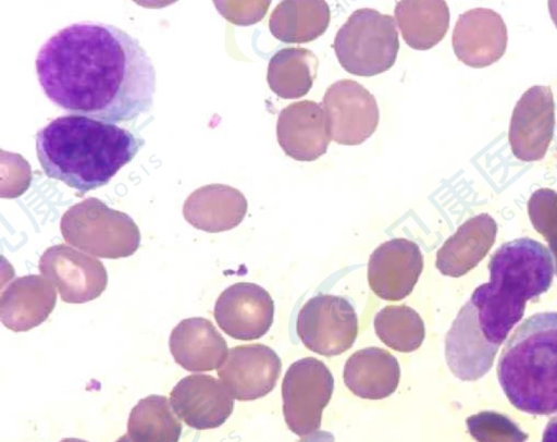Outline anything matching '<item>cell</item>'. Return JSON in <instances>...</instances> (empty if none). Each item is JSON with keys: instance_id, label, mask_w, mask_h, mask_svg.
Segmentation results:
<instances>
[{"instance_id": "21", "label": "cell", "mask_w": 557, "mask_h": 442, "mask_svg": "<svg viewBox=\"0 0 557 442\" xmlns=\"http://www.w3.org/2000/svg\"><path fill=\"white\" fill-rule=\"evenodd\" d=\"M331 12L323 0H284L271 13V34L286 44L309 42L329 27Z\"/></svg>"}, {"instance_id": "8", "label": "cell", "mask_w": 557, "mask_h": 442, "mask_svg": "<svg viewBox=\"0 0 557 442\" xmlns=\"http://www.w3.org/2000/svg\"><path fill=\"white\" fill-rule=\"evenodd\" d=\"M296 332L308 349L332 357L348 351L355 343L358 317L345 297L321 293L300 308Z\"/></svg>"}, {"instance_id": "11", "label": "cell", "mask_w": 557, "mask_h": 442, "mask_svg": "<svg viewBox=\"0 0 557 442\" xmlns=\"http://www.w3.org/2000/svg\"><path fill=\"white\" fill-rule=\"evenodd\" d=\"M214 319L228 336L250 341L263 336L274 319V302L256 283L238 282L225 288L218 297Z\"/></svg>"}, {"instance_id": "17", "label": "cell", "mask_w": 557, "mask_h": 442, "mask_svg": "<svg viewBox=\"0 0 557 442\" xmlns=\"http://www.w3.org/2000/svg\"><path fill=\"white\" fill-rule=\"evenodd\" d=\"M57 303L54 285L45 277L29 274L15 279L0 297L2 323L14 332L41 324Z\"/></svg>"}, {"instance_id": "15", "label": "cell", "mask_w": 557, "mask_h": 442, "mask_svg": "<svg viewBox=\"0 0 557 442\" xmlns=\"http://www.w3.org/2000/svg\"><path fill=\"white\" fill-rule=\"evenodd\" d=\"M554 124L550 87L528 89L511 115L509 142L515 156L524 161L543 158L553 137Z\"/></svg>"}, {"instance_id": "22", "label": "cell", "mask_w": 557, "mask_h": 442, "mask_svg": "<svg viewBox=\"0 0 557 442\" xmlns=\"http://www.w3.org/2000/svg\"><path fill=\"white\" fill-rule=\"evenodd\" d=\"M394 12L404 40L416 50L434 47L448 29L449 10L445 1H398Z\"/></svg>"}, {"instance_id": "4", "label": "cell", "mask_w": 557, "mask_h": 442, "mask_svg": "<svg viewBox=\"0 0 557 442\" xmlns=\"http://www.w3.org/2000/svg\"><path fill=\"white\" fill-rule=\"evenodd\" d=\"M497 378L518 410L557 414V311L534 314L516 328L499 355Z\"/></svg>"}, {"instance_id": "10", "label": "cell", "mask_w": 557, "mask_h": 442, "mask_svg": "<svg viewBox=\"0 0 557 442\" xmlns=\"http://www.w3.org/2000/svg\"><path fill=\"white\" fill-rule=\"evenodd\" d=\"M40 273L69 304H83L99 297L108 284L103 263L66 244L45 250L38 263Z\"/></svg>"}, {"instance_id": "23", "label": "cell", "mask_w": 557, "mask_h": 442, "mask_svg": "<svg viewBox=\"0 0 557 442\" xmlns=\"http://www.w3.org/2000/svg\"><path fill=\"white\" fill-rule=\"evenodd\" d=\"M319 60L309 49L283 48L268 65L267 81L271 90L284 99H297L309 93L317 76Z\"/></svg>"}, {"instance_id": "6", "label": "cell", "mask_w": 557, "mask_h": 442, "mask_svg": "<svg viewBox=\"0 0 557 442\" xmlns=\"http://www.w3.org/2000/svg\"><path fill=\"white\" fill-rule=\"evenodd\" d=\"M334 50L350 74L369 77L386 72L399 50L395 20L374 9H358L336 33Z\"/></svg>"}, {"instance_id": "18", "label": "cell", "mask_w": 557, "mask_h": 442, "mask_svg": "<svg viewBox=\"0 0 557 442\" xmlns=\"http://www.w3.org/2000/svg\"><path fill=\"white\" fill-rule=\"evenodd\" d=\"M171 354L191 372L219 369L227 356V344L213 323L202 317L182 320L169 339Z\"/></svg>"}, {"instance_id": "24", "label": "cell", "mask_w": 557, "mask_h": 442, "mask_svg": "<svg viewBox=\"0 0 557 442\" xmlns=\"http://www.w3.org/2000/svg\"><path fill=\"white\" fill-rule=\"evenodd\" d=\"M181 433L182 423L163 395L141 398L129 413L127 434L133 442H178Z\"/></svg>"}, {"instance_id": "25", "label": "cell", "mask_w": 557, "mask_h": 442, "mask_svg": "<svg viewBox=\"0 0 557 442\" xmlns=\"http://www.w3.org/2000/svg\"><path fill=\"white\" fill-rule=\"evenodd\" d=\"M379 339L392 349L409 353L418 349L424 339V323L420 315L406 305H389L374 318Z\"/></svg>"}, {"instance_id": "9", "label": "cell", "mask_w": 557, "mask_h": 442, "mask_svg": "<svg viewBox=\"0 0 557 442\" xmlns=\"http://www.w3.org/2000/svg\"><path fill=\"white\" fill-rule=\"evenodd\" d=\"M322 106L331 138L341 145H360L376 130L379 107L374 96L352 79L333 83Z\"/></svg>"}, {"instance_id": "27", "label": "cell", "mask_w": 557, "mask_h": 442, "mask_svg": "<svg viewBox=\"0 0 557 442\" xmlns=\"http://www.w3.org/2000/svg\"><path fill=\"white\" fill-rule=\"evenodd\" d=\"M542 442H557V416L553 417L546 425Z\"/></svg>"}, {"instance_id": "2", "label": "cell", "mask_w": 557, "mask_h": 442, "mask_svg": "<svg viewBox=\"0 0 557 442\" xmlns=\"http://www.w3.org/2000/svg\"><path fill=\"white\" fill-rule=\"evenodd\" d=\"M488 271L490 281L473 291L445 339L447 365L465 381L491 369L499 346L522 319L527 302L550 287L555 258L539 241L520 237L492 255Z\"/></svg>"}, {"instance_id": "3", "label": "cell", "mask_w": 557, "mask_h": 442, "mask_svg": "<svg viewBox=\"0 0 557 442\" xmlns=\"http://www.w3.org/2000/svg\"><path fill=\"white\" fill-rule=\"evenodd\" d=\"M35 139L45 174L79 196L107 185L145 145L143 137L116 124L75 114L53 119Z\"/></svg>"}, {"instance_id": "28", "label": "cell", "mask_w": 557, "mask_h": 442, "mask_svg": "<svg viewBox=\"0 0 557 442\" xmlns=\"http://www.w3.org/2000/svg\"><path fill=\"white\" fill-rule=\"evenodd\" d=\"M60 442H87V441L82 440V439H76V438H65V439H62Z\"/></svg>"}, {"instance_id": "12", "label": "cell", "mask_w": 557, "mask_h": 442, "mask_svg": "<svg viewBox=\"0 0 557 442\" xmlns=\"http://www.w3.org/2000/svg\"><path fill=\"white\" fill-rule=\"evenodd\" d=\"M281 368L278 355L271 347L256 343L230 348L218 376L233 398L252 401L274 389Z\"/></svg>"}, {"instance_id": "7", "label": "cell", "mask_w": 557, "mask_h": 442, "mask_svg": "<svg viewBox=\"0 0 557 442\" xmlns=\"http://www.w3.org/2000/svg\"><path fill=\"white\" fill-rule=\"evenodd\" d=\"M333 390L334 378L322 360L305 357L293 363L282 383L283 414L288 428L297 435L317 431Z\"/></svg>"}, {"instance_id": "20", "label": "cell", "mask_w": 557, "mask_h": 442, "mask_svg": "<svg viewBox=\"0 0 557 442\" xmlns=\"http://www.w3.org/2000/svg\"><path fill=\"white\" fill-rule=\"evenodd\" d=\"M343 378L345 385L357 396L382 400L393 394L399 383L397 359L386 349L366 347L346 360Z\"/></svg>"}, {"instance_id": "1", "label": "cell", "mask_w": 557, "mask_h": 442, "mask_svg": "<svg viewBox=\"0 0 557 442\" xmlns=\"http://www.w3.org/2000/svg\"><path fill=\"white\" fill-rule=\"evenodd\" d=\"M35 66L45 95L70 114L116 124L152 107V61L138 39L114 25L60 29L40 47Z\"/></svg>"}, {"instance_id": "29", "label": "cell", "mask_w": 557, "mask_h": 442, "mask_svg": "<svg viewBox=\"0 0 557 442\" xmlns=\"http://www.w3.org/2000/svg\"><path fill=\"white\" fill-rule=\"evenodd\" d=\"M115 442H133V441L128 434H124L121 438H119Z\"/></svg>"}, {"instance_id": "26", "label": "cell", "mask_w": 557, "mask_h": 442, "mask_svg": "<svg viewBox=\"0 0 557 442\" xmlns=\"http://www.w3.org/2000/svg\"><path fill=\"white\" fill-rule=\"evenodd\" d=\"M270 3L271 1L222 2L221 12L237 25H251L264 17Z\"/></svg>"}, {"instance_id": "19", "label": "cell", "mask_w": 557, "mask_h": 442, "mask_svg": "<svg viewBox=\"0 0 557 442\" xmlns=\"http://www.w3.org/2000/svg\"><path fill=\"white\" fill-rule=\"evenodd\" d=\"M247 200L236 188L223 184L206 185L189 195L184 218L196 229L216 233L237 226L247 212Z\"/></svg>"}, {"instance_id": "5", "label": "cell", "mask_w": 557, "mask_h": 442, "mask_svg": "<svg viewBox=\"0 0 557 442\" xmlns=\"http://www.w3.org/2000/svg\"><path fill=\"white\" fill-rule=\"evenodd\" d=\"M60 230L67 244L100 258L129 257L140 244L134 220L95 197L70 207L61 218Z\"/></svg>"}, {"instance_id": "16", "label": "cell", "mask_w": 557, "mask_h": 442, "mask_svg": "<svg viewBox=\"0 0 557 442\" xmlns=\"http://www.w3.org/2000/svg\"><path fill=\"white\" fill-rule=\"evenodd\" d=\"M276 136L288 157L298 161L320 158L332 139L322 103L301 100L285 107L278 114Z\"/></svg>"}, {"instance_id": "13", "label": "cell", "mask_w": 557, "mask_h": 442, "mask_svg": "<svg viewBox=\"0 0 557 442\" xmlns=\"http://www.w3.org/2000/svg\"><path fill=\"white\" fill-rule=\"evenodd\" d=\"M422 269L420 247L407 238H392L376 247L369 258V285L385 300H400L412 292Z\"/></svg>"}, {"instance_id": "14", "label": "cell", "mask_w": 557, "mask_h": 442, "mask_svg": "<svg viewBox=\"0 0 557 442\" xmlns=\"http://www.w3.org/2000/svg\"><path fill=\"white\" fill-rule=\"evenodd\" d=\"M234 398L224 384L209 375H189L170 393L176 416L197 430L218 428L231 416Z\"/></svg>"}]
</instances>
